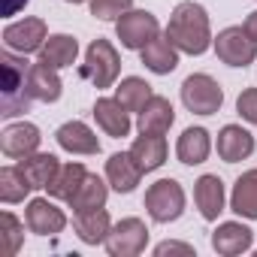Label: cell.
I'll return each instance as SVG.
<instances>
[{"label": "cell", "mask_w": 257, "mask_h": 257, "mask_svg": "<svg viewBox=\"0 0 257 257\" xmlns=\"http://www.w3.org/2000/svg\"><path fill=\"white\" fill-rule=\"evenodd\" d=\"M19 167H22V173L28 176V182L34 185V191H37V188H49V182H52L55 173L61 170V164H58L55 155H40V152H34L31 158H22Z\"/></svg>", "instance_id": "4316f807"}, {"label": "cell", "mask_w": 257, "mask_h": 257, "mask_svg": "<svg viewBox=\"0 0 257 257\" xmlns=\"http://www.w3.org/2000/svg\"><path fill=\"white\" fill-rule=\"evenodd\" d=\"M115 34L124 49H146L155 37H161V22L149 10H131L115 22Z\"/></svg>", "instance_id": "ba28073f"}, {"label": "cell", "mask_w": 257, "mask_h": 257, "mask_svg": "<svg viewBox=\"0 0 257 257\" xmlns=\"http://www.w3.org/2000/svg\"><path fill=\"white\" fill-rule=\"evenodd\" d=\"M185 188L176 179H158L146 191V212L155 224H170L179 221L185 212Z\"/></svg>", "instance_id": "3957f363"}, {"label": "cell", "mask_w": 257, "mask_h": 257, "mask_svg": "<svg viewBox=\"0 0 257 257\" xmlns=\"http://www.w3.org/2000/svg\"><path fill=\"white\" fill-rule=\"evenodd\" d=\"M49 40V28L43 19H22V22H13L4 28V43L10 52H19V55H31V52H40Z\"/></svg>", "instance_id": "9c48e42d"}, {"label": "cell", "mask_w": 257, "mask_h": 257, "mask_svg": "<svg viewBox=\"0 0 257 257\" xmlns=\"http://www.w3.org/2000/svg\"><path fill=\"white\" fill-rule=\"evenodd\" d=\"M209 152H212V137H209L206 127H188V131L179 137V143H176V155H179V161L185 167L203 164L209 158Z\"/></svg>", "instance_id": "ffe728a7"}, {"label": "cell", "mask_w": 257, "mask_h": 257, "mask_svg": "<svg viewBox=\"0 0 257 257\" xmlns=\"http://www.w3.org/2000/svg\"><path fill=\"white\" fill-rule=\"evenodd\" d=\"M31 0H4V16H16L19 10H25Z\"/></svg>", "instance_id": "e575fe53"}, {"label": "cell", "mask_w": 257, "mask_h": 257, "mask_svg": "<svg viewBox=\"0 0 257 257\" xmlns=\"http://www.w3.org/2000/svg\"><path fill=\"white\" fill-rule=\"evenodd\" d=\"M0 233H4V242H7V254H19L22 248V239H25V224L13 215V212H4L0 215Z\"/></svg>", "instance_id": "4dcf8cb0"}, {"label": "cell", "mask_w": 257, "mask_h": 257, "mask_svg": "<svg viewBox=\"0 0 257 257\" xmlns=\"http://www.w3.org/2000/svg\"><path fill=\"white\" fill-rule=\"evenodd\" d=\"M55 140L70 155H97L100 152V140H97V134L91 131L85 121H67V124H61Z\"/></svg>", "instance_id": "2e32d148"}, {"label": "cell", "mask_w": 257, "mask_h": 257, "mask_svg": "<svg viewBox=\"0 0 257 257\" xmlns=\"http://www.w3.org/2000/svg\"><path fill=\"white\" fill-rule=\"evenodd\" d=\"M73 230H76V236H79L85 245H103V242H106V236H109V230H112L109 212H106V209H88V212H76Z\"/></svg>", "instance_id": "7402d4cb"}, {"label": "cell", "mask_w": 257, "mask_h": 257, "mask_svg": "<svg viewBox=\"0 0 257 257\" xmlns=\"http://www.w3.org/2000/svg\"><path fill=\"white\" fill-rule=\"evenodd\" d=\"M76 58H79V43H76V37H70V34H52V37L46 40V46L40 49V61H46V64L55 67V70L73 67Z\"/></svg>", "instance_id": "d4e9b609"}, {"label": "cell", "mask_w": 257, "mask_h": 257, "mask_svg": "<svg viewBox=\"0 0 257 257\" xmlns=\"http://www.w3.org/2000/svg\"><path fill=\"white\" fill-rule=\"evenodd\" d=\"M155 254H158V257H164V254H194V248L185 245V242H161V245L155 248Z\"/></svg>", "instance_id": "836d02e7"}, {"label": "cell", "mask_w": 257, "mask_h": 257, "mask_svg": "<svg viewBox=\"0 0 257 257\" xmlns=\"http://www.w3.org/2000/svg\"><path fill=\"white\" fill-rule=\"evenodd\" d=\"M173 121H176L173 103H170L167 97H158V94H155V97L143 106L137 127H140V134H167L170 127H173Z\"/></svg>", "instance_id": "d6986e66"}, {"label": "cell", "mask_w": 257, "mask_h": 257, "mask_svg": "<svg viewBox=\"0 0 257 257\" xmlns=\"http://www.w3.org/2000/svg\"><path fill=\"white\" fill-rule=\"evenodd\" d=\"M236 112L248 121V124H257V88H245L236 100Z\"/></svg>", "instance_id": "d6a6232c"}, {"label": "cell", "mask_w": 257, "mask_h": 257, "mask_svg": "<svg viewBox=\"0 0 257 257\" xmlns=\"http://www.w3.org/2000/svg\"><path fill=\"white\" fill-rule=\"evenodd\" d=\"M167 37L173 40V46L185 55H203L215 40H212V28H209V16L200 4L185 0L179 4L170 16L167 25Z\"/></svg>", "instance_id": "6da1fadb"}, {"label": "cell", "mask_w": 257, "mask_h": 257, "mask_svg": "<svg viewBox=\"0 0 257 257\" xmlns=\"http://www.w3.org/2000/svg\"><path fill=\"white\" fill-rule=\"evenodd\" d=\"M131 155L143 167V173L161 170L164 161H167V140H164V134H143V137H137V143L131 146Z\"/></svg>", "instance_id": "603a6c76"}, {"label": "cell", "mask_w": 257, "mask_h": 257, "mask_svg": "<svg viewBox=\"0 0 257 257\" xmlns=\"http://www.w3.org/2000/svg\"><path fill=\"white\" fill-rule=\"evenodd\" d=\"M215 55L218 61H224L227 67H248L257 58V40L245 31V28H224L215 37Z\"/></svg>", "instance_id": "52a82bcc"}, {"label": "cell", "mask_w": 257, "mask_h": 257, "mask_svg": "<svg viewBox=\"0 0 257 257\" xmlns=\"http://www.w3.org/2000/svg\"><path fill=\"white\" fill-rule=\"evenodd\" d=\"M143 52V64H146V70H152V73H158V76H170L176 67H179V49L173 46V40L164 34V37H155L146 49H140Z\"/></svg>", "instance_id": "ac0fdd59"}, {"label": "cell", "mask_w": 257, "mask_h": 257, "mask_svg": "<svg viewBox=\"0 0 257 257\" xmlns=\"http://www.w3.org/2000/svg\"><path fill=\"white\" fill-rule=\"evenodd\" d=\"M28 73L31 67L25 64V58H16L13 52L0 55V115L4 118H16L31 109L34 94L28 85Z\"/></svg>", "instance_id": "7a4b0ae2"}, {"label": "cell", "mask_w": 257, "mask_h": 257, "mask_svg": "<svg viewBox=\"0 0 257 257\" xmlns=\"http://www.w3.org/2000/svg\"><path fill=\"white\" fill-rule=\"evenodd\" d=\"M94 118H97L100 131H103L106 137L121 140V137L131 134V112L124 109V103H121L118 97H100V100L94 103Z\"/></svg>", "instance_id": "5bb4252c"}, {"label": "cell", "mask_w": 257, "mask_h": 257, "mask_svg": "<svg viewBox=\"0 0 257 257\" xmlns=\"http://www.w3.org/2000/svg\"><path fill=\"white\" fill-rule=\"evenodd\" d=\"M85 176H88V170L82 167V164H61V170L55 173V179L49 182V197H55V200H73V194L79 191V185L85 182Z\"/></svg>", "instance_id": "83f0119b"}, {"label": "cell", "mask_w": 257, "mask_h": 257, "mask_svg": "<svg viewBox=\"0 0 257 257\" xmlns=\"http://www.w3.org/2000/svg\"><path fill=\"white\" fill-rule=\"evenodd\" d=\"M134 10V0H91V16L100 22H118Z\"/></svg>", "instance_id": "1f68e13d"}, {"label": "cell", "mask_w": 257, "mask_h": 257, "mask_svg": "<svg viewBox=\"0 0 257 257\" xmlns=\"http://www.w3.org/2000/svg\"><path fill=\"white\" fill-rule=\"evenodd\" d=\"M25 224H28V230L37 233V236H58V233L67 227V215H64V209H58L52 200L37 197V200H31L28 209H25Z\"/></svg>", "instance_id": "8fae6325"}, {"label": "cell", "mask_w": 257, "mask_h": 257, "mask_svg": "<svg viewBox=\"0 0 257 257\" xmlns=\"http://www.w3.org/2000/svg\"><path fill=\"white\" fill-rule=\"evenodd\" d=\"M115 97L124 103L127 112H143V106H146L155 94H152V85H149L146 79L127 76V79H121V85L115 88Z\"/></svg>", "instance_id": "f1b7e54d"}, {"label": "cell", "mask_w": 257, "mask_h": 257, "mask_svg": "<svg viewBox=\"0 0 257 257\" xmlns=\"http://www.w3.org/2000/svg\"><path fill=\"white\" fill-rule=\"evenodd\" d=\"M121 73V58L115 52V46L103 37H97L88 52H85V64H82V76L94 85V88H112L115 79Z\"/></svg>", "instance_id": "277c9868"}, {"label": "cell", "mask_w": 257, "mask_h": 257, "mask_svg": "<svg viewBox=\"0 0 257 257\" xmlns=\"http://www.w3.org/2000/svg\"><path fill=\"white\" fill-rule=\"evenodd\" d=\"M242 28H245V31H248V34H251V37L257 40V10H254V13H251L248 19H245V25H242Z\"/></svg>", "instance_id": "d590c367"}, {"label": "cell", "mask_w": 257, "mask_h": 257, "mask_svg": "<svg viewBox=\"0 0 257 257\" xmlns=\"http://www.w3.org/2000/svg\"><path fill=\"white\" fill-rule=\"evenodd\" d=\"M251 245H254V230L239 224V221H224L212 233V248L218 254H224V257L245 254V251H251Z\"/></svg>", "instance_id": "4fadbf2b"}, {"label": "cell", "mask_w": 257, "mask_h": 257, "mask_svg": "<svg viewBox=\"0 0 257 257\" xmlns=\"http://www.w3.org/2000/svg\"><path fill=\"white\" fill-rule=\"evenodd\" d=\"M103 245L112 257H137L149 245V227L140 218H121L118 224H112Z\"/></svg>", "instance_id": "8992f818"}, {"label": "cell", "mask_w": 257, "mask_h": 257, "mask_svg": "<svg viewBox=\"0 0 257 257\" xmlns=\"http://www.w3.org/2000/svg\"><path fill=\"white\" fill-rule=\"evenodd\" d=\"M67 4H85V0H67Z\"/></svg>", "instance_id": "8d00e7d4"}, {"label": "cell", "mask_w": 257, "mask_h": 257, "mask_svg": "<svg viewBox=\"0 0 257 257\" xmlns=\"http://www.w3.org/2000/svg\"><path fill=\"white\" fill-rule=\"evenodd\" d=\"M224 200H227V194H224V182L218 176L206 173V176L197 179V185H194V203H197V209H200V215L206 221H218V215L224 212Z\"/></svg>", "instance_id": "e0dca14e"}, {"label": "cell", "mask_w": 257, "mask_h": 257, "mask_svg": "<svg viewBox=\"0 0 257 257\" xmlns=\"http://www.w3.org/2000/svg\"><path fill=\"white\" fill-rule=\"evenodd\" d=\"M28 85H31V94H34V100H40V103H55V100H61V91H64L58 70H55V67H49L46 61H40V64H31Z\"/></svg>", "instance_id": "44dd1931"}, {"label": "cell", "mask_w": 257, "mask_h": 257, "mask_svg": "<svg viewBox=\"0 0 257 257\" xmlns=\"http://www.w3.org/2000/svg\"><path fill=\"white\" fill-rule=\"evenodd\" d=\"M143 167L134 161L131 152H118L106 161V182L118 191V194H131L137 191V185L143 182Z\"/></svg>", "instance_id": "7c38bea8"}, {"label": "cell", "mask_w": 257, "mask_h": 257, "mask_svg": "<svg viewBox=\"0 0 257 257\" xmlns=\"http://www.w3.org/2000/svg\"><path fill=\"white\" fill-rule=\"evenodd\" d=\"M254 155V137L239 124H224L218 131V158L224 164H239Z\"/></svg>", "instance_id": "9a60e30c"}, {"label": "cell", "mask_w": 257, "mask_h": 257, "mask_svg": "<svg viewBox=\"0 0 257 257\" xmlns=\"http://www.w3.org/2000/svg\"><path fill=\"white\" fill-rule=\"evenodd\" d=\"M106 197H109V182H103L100 176L88 173V176H85V182L79 185V191L73 194V200H70V209H73V212L103 209V206H106Z\"/></svg>", "instance_id": "484cf974"}, {"label": "cell", "mask_w": 257, "mask_h": 257, "mask_svg": "<svg viewBox=\"0 0 257 257\" xmlns=\"http://www.w3.org/2000/svg\"><path fill=\"white\" fill-rule=\"evenodd\" d=\"M230 209L239 218L257 221V170H248L236 179L233 194H230Z\"/></svg>", "instance_id": "cb8c5ba5"}, {"label": "cell", "mask_w": 257, "mask_h": 257, "mask_svg": "<svg viewBox=\"0 0 257 257\" xmlns=\"http://www.w3.org/2000/svg\"><path fill=\"white\" fill-rule=\"evenodd\" d=\"M182 103L194 115H215L224 103V91L212 76L194 73L182 82Z\"/></svg>", "instance_id": "5b68a950"}, {"label": "cell", "mask_w": 257, "mask_h": 257, "mask_svg": "<svg viewBox=\"0 0 257 257\" xmlns=\"http://www.w3.org/2000/svg\"><path fill=\"white\" fill-rule=\"evenodd\" d=\"M34 191V185L28 182V176L22 173V167H4L0 170V200H4L7 206L13 203H22L28 194Z\"/></svg>", "instance_id": "f546056e"}, {"label": "cell", "mask_w": 257, "mask_h": 257, "mask_svg": "<svg viewBox=\"0 0 257 257\" xmlns=\"http://www.w3.org/2000/svg\"><path fill=\"white\" fill-rule=\"evenodd\" d=\"M40 127L31 124V121H19V124H7L4 134H0V152L13 161H22V158H31L37 149H40Z\"/></svg>", "instance_id": "30bf717a"}]
</instances>
